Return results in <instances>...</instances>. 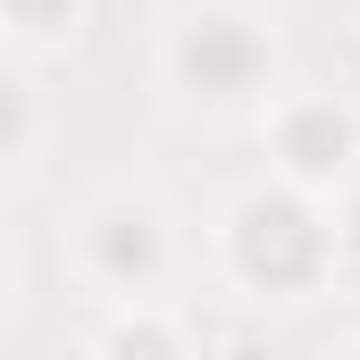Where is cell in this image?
Masks as SVG:
<instances>
[{
	"label": "cell",
	"instance_id": "2",
	"mask_svg": "<svg viewBox=\"0 0 360 360\" xmlns=\"http://www.w3.org/2000/svg\"><path fill=\"white\" fill-rule=\"evenodd\" d=\"M226 252L260 293H302L335 276V226H319L302 193H243L226 210Z\"/></svg>",
	"mask_w": 360,
	"mask_h": 360
},
{
	"label": "cell",
	"instance_id": "1",
	"mask_svg": "<svg viewBox=\"0 0 360 360\" xmlns=\"http://www.w3.org/2000/svg\"><path fill=\"white\" fill-rule=\"evenodd\" d=\"M168 260H176V235H168V210H160L151 193L109 184V193L84 201V218H76V269H84L101 293L151 302L160 276H168Z\"/></svg>",
	"mask_w": 360,
	"mask_h": 360
},
{
	"label": "cell",
	"instance_id": "9",
	"mask_svg": "<svg viewBox=\"0 0 360 360\" xmlns=\"http://www.w3.org/2000/svg\"><path fill=\"white\" fill-rule=\"evenodd\" d=\"M344 360H360V352H344Z\"/></svg>",
	"mask_w": 360,
	"mask_h": 360
},
{
	"label": "cell",
	"instance_id": "5",
	"mask_svg": "<svg viewBox=\"0 0 360 360\" xmlns=\"http://www.w3.org/2000/svg\"><path fill=\"white\" fill-rule=\"evenodd\" d=\"M101 360H193V352H184L176 319L160 302H126L109 319V335H101Z\"/></svg>",
	"mask_w": 360,
	"mask_h": 360
},
{
	"label": "cell",
	"instance_id": "4",
	"mask_svg": "<svg viewBox=\"0 0 360 360\" xmlns=\"http://www.w3.org/2000/svg\"><path fill=\"white\" fill-rule=\"evenodd\" d=\"M269 134H276V160H285V176L302 184V193L344 176V160H352V109L327 101V92H293L269 117Z\"/></svg>",
	"mask_w": 360,
	"mask_h": 360
},
{
	"label": "cell",
	"instance_id": "6",
	"mask_svg": "<svg viewBox=\"0 0 360 360\" xmlns=\"http://www.w3.org/2000/svg\"><path fill=\"white\" fill-rule=\"evenodd\" d=\"M8 8V42L17 51H59L84 25V0H0Z\"/></svg>",
	"mask_w": 360,
	"mask_h": 360
},
{
	"label": "cell",
	"instance_id": "3",
	"mask_svg": "<svg viewBox=\"0 0 360 360\" xmlns=\"http://www.w3.org/2000/svg\"><path fill=\"white\" fill-rule=\"evenodd\" d=\"M260 68H269V25L252 8L210 0V8L176 17V34H168V84L193 101H243L260 84Z\"/></svg>",
	"mask_w": 360,
	"mask_h": 360
},
{
	"label": "cell",
	"instance_id": "7",
	"mask_svg": "<svg viewBox=\"0 0 360 360\" xmlns=\"http://www.w3.org/2000/svg\"><path fill=\"white\" fill-rule=\"evenodd\" d=\"M8 109H17V134H8V176H34V160H42V92L25 84H8Z\"/></svg>",
	"mask_w": 360,
	"mask_h": 360
},
{
	"label": "cell",
	"instance_id": "8",
	"mask_svg": "<svg viewBox=\"0 0 360 360\" xmlns=\"http://www.w3.org/2000/svg\"><path fill=\"white\" fill-rule=\"evenodd\" d=\"M335 269L360 276V193L344 201V218H335Z\"/></svg>",
	"mask_w": 360,
	"mask_h": 360
}]
</instances>
